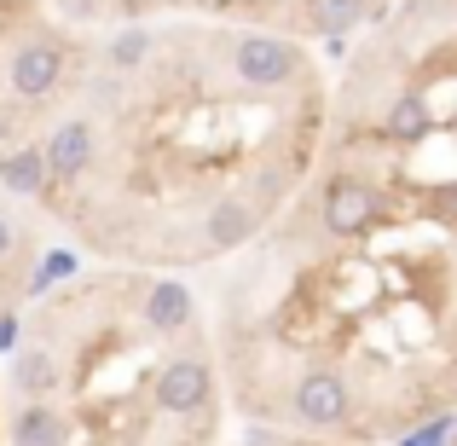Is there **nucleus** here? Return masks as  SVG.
<instances>
[{
	"label": "nucleus",
	"mask_w": 457,
	"mask_h": 446,
	"mask_svg": "<svg viewBox=\"0 0 457 446\" xmlns=\"http://www.w3.org/2000/svg\"><path fill=\"white\" fill-rule=\"evenodd\" d=\"M99 151H104V134H99V122H93L87 111L81 116H64V122L46 134V186L53 191H76V186H87V174L99 168Z\"/></svg>",
	"instance_id": "3"
},
{
	"label": "nucleus",
	"mask_w": 457,
	"mask_h": 446,
	"mask_svg": "<svg viewBox=\"0 0 457 446\" xmlns=\"http://www.w3.org/2000/svg\"><path fill=\"white\" fill-rule=\"evenodd\" d=\"M255 446H342V441H312V435L307 441H278V435H267V441H255Z\"/></svg>",
	"instance_id": "10"
},
{
	"label": "nucleus",
	"mask_w": 457,
	"mask_h": 446,
	"mask_svg": "<svg viewBox=\"0 0 457 446\" xmlns=\"http://www.w3.org/2000/svg\"><path fill=\"white\" fill-rule=\"evenodd\" d=\"M64 88V46L58 41H18V53L6 58V93L23 105H41Z\"/></svg>",
	"instance_id": "4"
},
{
	"label": "nucleus",
	"mask_w": 457,
	"mask_h": 446,
	"mask_svg": "<svg viewBox=\"0 0 457 446\" xmlns=\"http://www.w3.org/2000/svg\"><path fill=\"white\" fill-rule=\"evenodd\" d=\"M12 249H18V221H12V215H0V273H6Z\"/></svg>",
	"instance_id": "9"
},
{
	"label": "nucleus",
	"mask_w": 457,
	"mask_h": 446,
	"mask_svg": "<svg viewBox=\"0 0 457 446\" xmlns=\"http://www.w3.org/2000/svg\"><path fill=\"white\" fill-rule=\"evenodd\" d=\"M394 209H400V186H394V180H377V174H359V168L330 174L324 191H319V226H324L330 244H353V238L388 226Z\"/></svg>",
	"instance_id": "1"
},
{
	"label": "nucleus",
	"mask_w": 457,
	"mask_h": 446,
	"mask_svg": "<svg viewBox=\"0 0 457 446\" xmlns=\"http://www.w3.org/2000/svg\"><path fill=\"white\" fill-rule=\"evenodd\" d=\"M12 389H18L23 400H58V394H64V366H58L53 342H35L12 359Z\"/></svg>",
	"instance_id": "5"
},
{
	"label": "nucleus",
	"mask_w": 457,
	"mask_h": 446,
	"mask_svg": "<svg viewBox=\"0 0 457 446\" xmlns=\"http://www.w3.org/2000/svg\"><path fill=\"white\" fill-rule=\"evenodd\" d=\"M6 134H12V122H6V116H0V146H6Z\"/></svg>",
	"instance_id": "12"
},
{
	"label": "nucleus",
	"mask_w": 457,
	"mask_h": 446,
	"mask_svg": "<svg viewBox=\"0 0 457 446\" xmlns=\"http://www.w3.org/2000/svg\"><path fill=\"white\" fill-rule=\"evenodd\" d=\"M151 53H156V35H145V29H122L111 41V70H122V76H134V70H145L151 64Z\"/></svg>",
	"instance_id": "8"
},
{
	"label": "nucleus",
	"mask_w": 457,
	"mask_h": 446,
	"mask_svg": "<svg viewBox=\"0 0 457 446\" xmlns=\"http://www.w3.org/2000/svg\"><path fill=\"white\" fill-rule=\"evenodd\" d=\"M0 186L18 191V198H41V191H46V156H41V146H18V151L0 156Z\"/></svg>",
	"instance_id": "6"
},
{
	"label": "nucleus",
	"mask_w": 457,
	"mask_h": 446,
	"mask_svg": "<svg viewBox=\"0 0 457 446\" xmlns=\"http://www.w3.org/2000/svg\"><path fill=\"white\" fill-rule=\"evenodd\" d=\"M365 18V0H307V29H319V35H347L353 23Z\"/></svg>",
	"instance_id": "7"
},
{
	"label": "nucleus",
	"mask_w": 457,
	"mask_h": 446,
	"mask_svg": "<svg viewBox=\"0 0 457 446\" xmlns=\"http://www.w3.org/2000/svg\"><path fill=\"white\" fill-rule=\"evenodd\" d=\"M452 446H457V429H452Z\"/></svg>",
	"instance_id": "13"
},
{
	"label": "nucleus",
	"mask_w": 457,
	"mask_h": 446,
	"mask_svg": "<svg viewBox=\"0 0 457 446\" xmlns=\"http://www.w3.org/2000/svg\"><path fill=\"white\" fill-rule=\"evenodd\" d=\"M220 53H226V64H232V76L255 93H295L307 81V53L295 41H284V35H272V29L226 35Z\"/></svg>",
	"instance_id": "2"
},
{
	"label": "nucleus",
	"mask_w": 457,
	"mask_h": 446,
	"mask_svg": "<svg viewBox=\"0 0 457 446\" xmlns=\"http://www.w3.org/2000/svg\"><path fill=\"white\" fill-rule=\"evenodd\" d=\"M12 331H18V324H12V319H0V348L12 342Z\"/></svg>",
	"instance_id": "11"
}]
</instances>
